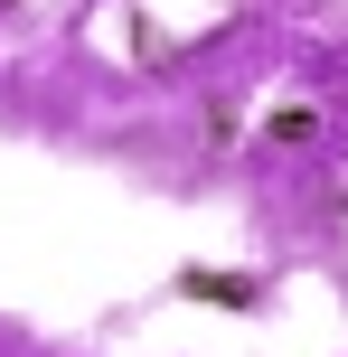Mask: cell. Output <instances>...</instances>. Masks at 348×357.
<instances>
[{
    "label": "cell",
    "instance_id": "6da1fadb",
    "mask_svg": "<svg viewBox=\"0 0 348 357\" xmlns=\"http://www.w3.org/2000/svg\"><path fill=\"white\" fill-rule=\"evenodd\" d=\"M188 291H198V301H255V282H236V273H188Z\"/></svg>",
    "mask_w": 348,
    "mask_h": 357
}]
</instances>
